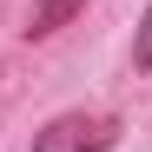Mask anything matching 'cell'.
Returning <instances> with one entry per match:
<instances>
[{
  "label": "cell",
  "mask_w": 152,
  "mask_h": 152,
  "mask_svg": "<svg viewBox=\"0 0 152 152\" xmlns=\"http://www.w3.org/2000/svg\"><path fill=\"white\" fill-rule=\"evenodd\" d=\"M113 139H119L113 113H60L33 132V152H106Z\"/></svg>",
  "instance_id": "6da1fadb"
},
{
  "label": "cell",
  "mask_w": 152,
  "mask_h": 152,
  "mask_svg": "<svg viewBox=\"0 0 152 152\" xmlns=\"http://www.w3.org/2000/svg\"><path fill=\"white\" fill-rule=\"evenodd\" d=\"M73 13H86V0H33V13H27V33L46 40V33H60Z\"/></svg>",
  "instance_id": "7a4b0ae2"
},
{
  "label": "cell",
  "mask_w": 152,
  "mask_h": 152,
  "mask_svg": "<svg viewBox=\"0 0 152 152\" xmlns=\"http://www.w3.org/2000/svg\"><path fill=\"white\" fill-rule=\"evenodd\" d=\"M132 60H139V73H152V7H145V20H139V46H132Z\"/></svg>",
  "instance_id": "3957f363"
}]
</instances>
